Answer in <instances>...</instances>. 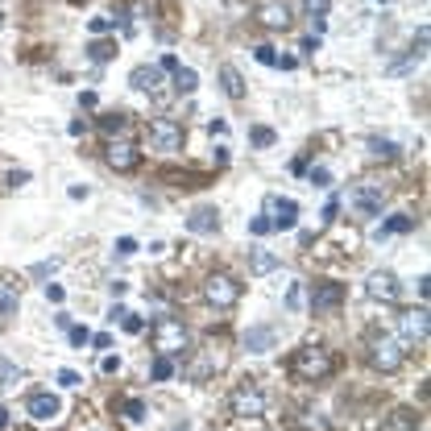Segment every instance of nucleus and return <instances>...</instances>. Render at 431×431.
I'll use <instances>...</instances> for the list:
<instances>
[{"label": "nucleus", "mask_w": 431, "mask_h": 431, "mask_svg": "<svg viewBox=\"0 0 431 431\" xmlns=\"http://www.w3.org/2000/svg\"><path fill=\"white\" fill-rule=\"evenodd\" d=\"M66 332H71V345H75V349H83V345H91V332H87V328H79V324H71Z\"/></svg>", "instance_id": "32"}, {"label": "nucleus", "mask_w": 431, "mask_h": 431, "mask_svg": "<svg viewBox=\"0 0 431 431\" xmlns=\"http://www.w3.org/2000/svg\"><path fill=\"white\" fill-rule=\"evenodd\" d=\"M46 299H50V303H62V299H66V291H62L58 282H46Z\"/></svg>", "instance_id": "41"}, {"label": "nucleus", "mask_w": 431, "mask_h": 431, "mask_svg": "<svg viewBox=\"0 0 431 431\" xmlns=\"http://www.w3.org/2000/svg\"><path fill=\"white\" fill-rule=\"evenodd\" d=\"M299 428L303 431H328V419H324L320 411H303V415H299Z\"/></svg>", "instance_id": "27"}, {"label": "nucleus", "mask_w": 431, "mask_h": 431, "mask_svg": "<svg viewBox=\"0 0 431 431\" xmlns=\"http://www.w3.org/2000/svg\"><path fill=\"white\" fill-rule=\"evenodd\" d=\"M369 154H374V158H394V145H390V141H378V137H374V141H369Z\"/></svg>", "instance_id": "33"}, {"label": "nucleus", "mask_w": 431, "mask_h": 431, "mask_svg": "<svg viewBox=\"0 0 431 431\" xmlns=\"http://www.w3.org/2000/svg\"><path fill=\"white\" fill-rule=\"evenodd\" d=\"M291 369H295V378H303V382H324V378L332 374V353H328L324 345H303V349H295Z\"/></svg>", "instance_id": "2"}, {"label": "nucleus", "mask_w": 431, "mask_h": 431, "mask_svg": "<svg viewBox=\"0 0 431 431\" xmlns=\"http://www.w3.org/2000/svg\"><path fill=\"white\" fill-rule=\"evenodd\" d=\"M108 291H112V295H116V299H120V295H125V291H129V282H120V278H116V282H108Z\"/></svg>", "instance_id": "51"}, {"label": "nucleus", "mask_w": 431, "mask_h": 431, "mask_svg": "<svg viewBox=\"0 0 431 431\" xmlns=\"http://www.w3.org/2000/svg\"><path fill=\"white\" fill-rule=\"evenodd\" d=\"M303 299H307L303 282H291V291H286V311H303Z\"/></svg>", "instance_id": "28"}, {"label": "nucleus", "mask_w": 431, "mask_h": 431, "mask_svg": "<svg viewBox=\"0 0 431 431\" xmlns=\"http://www.w3.org/2000/svg\"><path fill=\"white\" fill-rule=\"evenodd\" d=\"M112 54H116V42H104V37H95V42L87 46V58H91V62H108Z\"/></svg>", "instance_id": "22"}, {"label": "nucleus", "mask_w": 431, "mask_h": 431, "mask_svg": "<svg viewBox=\"0 0 431 431\" xmlns=\"http://www.w3.org/2000/svg\"><path fill=\"white\" fill-rule=\"evenodd\" d=\"M187 345H191V332H187L183 320H174V315L154 320V349H158L162 357H183Z\"/></svg>", "instance_id": "1"}, {"label": "nucleus", "mask_w": 431, "mask_h": 431, "mask_svg": "<svg viewBox=\"0 0 431 431\" xmlns=\"http://www.w3.org/2000/svg\"><path fill=\"white\" fill-rule=\"evenodd\" d=\"M187 228L199 232V237H208V232L220 228V212H216V208H195V212L187 216Z\"/></svg>", "instance_id": "16"}, {"label": "nucleus", "mask_w": 431, "mask_h": 431, "mask_svg": "<svg viewBox=\"0 0 431 431\" xmlns=\"http://www.w3.org/2000/svg\"><path fill=\"white\" fill-rule=\"evenodd\" d=\"M116 369H120V357H112V353H108V357L100 361V374H108V378H112Z\"/></svg>", "instance_id": "42"}, {"label": "nucleus", "mask_w": 431, "mask_h": 431, "mask_svg": "<svg viewBox=\"0 0 431 431\" xmlns=\"http://www.w3.org/2000/svg\"><path fill=\"white\" fill-rule=\"evenodd\" d=\"M311 183H315V187H332V170H328V166H315V170H311Z\"/></svg>", "instance_id": "38"}, {"label": "nucleus", "mask_w": 431, "mask_h": 431, "mask_svg": "<svg viewBox=\"0 0 431 431\" xmlns=\"http://www.w3.org/2000/svg\"><path fill=\"white\" fill-rule=\"evenodd\" d=\"M353 203H357L365 216H378V212H382V191H378V187H365V191L353 195Z\"/></svg>", "instance_id": "18"}, {"label": "nucleus", "mask_w": 431, "mask_h": 431, "mask_svg": "<svg viewBox=\"0 0 431 431\" xmlns=\"http://www.w3.org/2000/svg\"><path fill=\"white\" fill-rule=\"evenodd\" d=\"M12 311H17V282L0 278V315H12Z\"/></svg>", "instance_id": "20"}, {"label": "nucleus", "mask_w": 431, "mask_h": 431, "mask_svg": "<svg viewBox=\"0 0 431 431\" xmlns=\"http://www.w3.org/2000/svg\"><path fill=\"white\" fill-rule=\"evenodd\" d=\"M17 382H21V369H17L12 361H4V357H0V390H12Z\"/></svg>", "instance_id": "26"}, {"label": "nucleus", "mask_w": 431, "mask_h": 431, "mask_svg": "<svg viewBox=\"0 0 431 431\" xmlns=\"http://www.w3.org/2000/svg\"><path fill=\"white\" fill-rule=\"evenodd\" d=\"M398 328H403V340H407V345H423L428 332H431V311H428V307L407 311V315L398 320Z\"/></svg>", "instance_id": "9"}, {"label": "nucleus", "mask_w": 431, "mask_h": 431, "mask_svg": "<svg viewBox=\"0 0 431 431\" xmlns=\"http://www.w3.org/2000/svg\"><path fill=\"white\" fill-rule=\"evenodd\" d=\"M174 431H191V428H187V423H178V428H174Z\"/></svg>", "instance_id": "53"}, {"label": "nucleus", "mask_w": 431, "mask_h": 431, "mask_svg": "<svg viewBox=\"0 0 431 431\" xmlns=\"http://www.w3.org/2000/svg\"><path fill=\"white\" fill-rule=\"evenodd\" d=\"M274 345H278V328H270V324H253L245 332V349L249 353H270Z\"/></svg>", "instance_id": "13"}, {"label": "nucleus", "mask_w": 431, "mask_h": 431, "mask_svg": "<svg viewBox=\"0 0 431 431\" xmlns=\"http://www.w3.org/2000/svg\"><path fill=\"white\" fill-rule=\"evenodd\" d=\"M253 54H257V62H266V66H278V54H274V46H257Z\"/></svg>", "instance_id": "37"}, {"label": "nucleus", "mask_w": 431, "mask_h": 431, "mask_svg": "<svg viewBox=\"0 0 431 431\" xmlns=\"http://www.w3.org/2000/svg\"><path fill=\"white\" fill-rule=\"evenodd\" d=\"M249 232H253V237H266V232H274V224H270L266 216H253V220H249Z\"/></svg>", "instance_id": "34"}, {"label": "nucleus", "mask_w": 431, "mask_h": 431, "mask_svg": "<svg viewBox=\"0 0 431 431\" xmlns=\"http://www.w3.org/2000/svg\"><path fill=\"white\" fill-rule=\"evenodd\" d=\"M174 87H178V91H187V95H191V91H195V87H199V75H195V71H191V66H178V71H174Z\"/></svg>", "instance_id": "25"}, {"label": "nucleus", "mask_w": 431, "mask_h": 431, "mask_svg": "<svg viewBox=\"0 0 431 431\" xmlns=\"http://www.w3.org/2000/svg\"><path fill=\"white\" fill-rule=\"evenodd\" d=\"M79 382H83V378H79L75 369H58V386H66V390H75Z\"/></svg>", "instance_id": "39"}, {"label": "nucleus", "mask_w": 431, "mask_h": 431, "mask_svg": "<svg viewBox=\"0 0 431 431\" xmlns=\"http://www.w3.org/2000/svg\"><path fill=\"white\" fill-rule=\"evenodd\" d=\"M336 212H340V199H332V203L324 208V224H332V220H336Z\"/></svg>", "instance_id": "48"}, {"label": "nucleus", "mask_w": 431, "mask_h": 431, "mask_svg": "<svg viewBox=\"0 0 431 431\" xmlns=\"http://www.w3.org/2000/svg\"><path fill=\"white\" fill-rule=\"evenodd\" d=\"M104 158H108V166H112V170H120V174H125V170H137L141 149H137L133 141H108V154H104Z\"/></svg>", "instance_id": "11"}, {"label": "nucleus", "mask_w": 431, "mask_h": 431, "mask_svg": "<svg viewBox=\"0 0 431 431\" xmlns=\"http://www.w3.org/2000/svg\"><path fill=\"white\" fill-rule=\"evenodd\" d=\"M149 378H154V382H170V378H174V361L158 353V357H154V365H149Z\"/></svg>", "instance_id": "23"}, {"label": "nucleus", "mask_w": 431, "mask_h": 431, "mask_svg": "<svg viewBox=\"0 0 431 431\" xmlns=\"http://www.w3.org/2000/svg\"><path fill=\"white\" fill-rule=\"evenodd\" d=\"M120 411H125V419H129V423H145V415H149V407H145L141 398H125V403H120Z\"/></svg>", "instance_id": "24"}, {"label": "nucleus", "mask_w": 431, "mask_h": 431, "mask_svg": "<svg viewBox=\"0 0 431 431\" xmlns=\"http://www.w3.org/2000/svg\"><path fill=\"white\" fill-rule=\"evenodd\" d=\"M91 345L104 353V349H112V336H108V332H100V336H91Z\"/></svg>", "instance_id": "49"}, {"label": "nucleus", "mask_w": 431, "mask_h": 431, "mask_svg": "<svg viewBox=\"0 0 431 431\" xmlns=\"http://www.w3.org/2000/svg\"><path fill=\"white\" fill-rule=\"evenodd\" d=\"M125 315H129V307H120V303H112V307H108V324H120Z\"/></svg>", "instance_id": "43"}, {"label": "nucleus", "mask_w": 431, "mask_h": 431, "mask_svg": "<svg viewBox=\"0 0 431 431\" xmlns=\"http://www.w3.org/2000/svg\"><path fill=\"white\" fill-rule=\"evenodd\" d=\"M0 29H4V12H0Z\"/></svg>", "instance_id": "54"}, {"label": "nucleus", "mask_w": 431, "mask_h": 431, "mask_svg": "<svg viewBox=\"0 0 431 431\" xmlns=\"http://www.w3.org/2000/svg\"><path fill=\"white\" fill-rule=\"evenodd\" d=\"M369 361H374V369H382V374H398L403 369V361H407V349H403V340H394V336H374L369 340Z\"/></svg>", "instance_id": "3"}, {"label": "nucleus", "mask_w": 431, "mask_h": 431, "mask_svg": "<svg viewBox=\"0 0 431 431\" xmlns=\"http://www.w3.org/2000/svg\"><path fill=\"white\" fill-rule=\"evenodd\" d=\"M220 87H224V95L228 100H245V79H241V71L237 66H220Z\"/></svg>", "instance_id": "17"}, {"label": "nucleus", "mask_w": 431, "mask_h": 431, "mask_svg": "<svg viewBox=\"0 0 431 431\" xmlns=\"http://www.w3.org/2000/svg\"><path fill=\"white\" fill-rule=\"evenodd\" d=\"M266 220L274 228H295L299 224V203L286 195H266Z\"/></svg>", "instance_id": "7"}, {"label": "nucleus", "mask_w": 431, "mask_h": 431, "mask_svg": "<svg viewBox=\"0 0 431 431\" xmlns=\"http://www.w3.org/2000/svg\"><path fill=\"white\" fill-rule=\"evenodd\" d=\"M158 66H162V71H170V75H174V71H178V58H174V54H162V62H158Z\"/></svg>", "instance_id": "47"}, {"label": "nucleus", "mask_w": 431, "mask_h": 431, "mask_svg": "<svg viewBox=\"0 0 431 431\" xmlns=\"http://www.w3.org/2000/svg\"><path fill=\"white\" fill-rule=\"evenodd\" d=\"M87 29H91V33L100 37V33H108V29H116V17H91V21H87Z\"/></svg>", "instance_id": "30"}, {"label": "nucleus", "mask_w": 431, "mask_h": 431, "mask_svg": "<svg viewBox=\"0 0 431 431\" xmlns=\"http://www.w3.org/2000/svg\"><path fill=\"white\" fill-rule=\"evenodd\" d=\"M112 249H116V257H133V253H137V241H133V237H120Z\"/></svg>", "instance_id": "35"}, {"label": "nucleus", "mask_w": 431, "mask_h": 431, "mask_svg": "<svg viewBox=\"0 0 431 431\" xmlns=\"http://www.w3.org/2000/svg\"><path fill=\"white\" fill-rule=\"evenodd\" d=\"M249 270H253V274H270V270H278V257H274V253H266V249H253Z\"/></svg>", "instance_id": "21"}, {"label": "nucleus", "mask_w": 431, "mask_h": 431, "mask_svg": "<svg viewBox=\"0 0 431 431\" xmlns=\"http://www.w3.org/2000/svg\"><path fill=\"white\" fill-rule=\"evenodd\" d=\"M249 141L266 149V145H274V129H266V125H257V129H249Z\"/></svg>", "instance_id": "29"}, {"label": "nucleus", "mask_w": 431, "mask_h": 431, "mask_svg": "<svg viewBox=\"0 0 431 431\" xmlns=\"http://www.w3.org/2000/svg\"><path fill=\"white\" fill-rule=\"evenodd\" d=\"M299 50H303V54H315V50H320V37H303Z\"/></svg>", "instance_id": "46"}, {"label": "nucleus", "mask_w": 431, "mask_h": 431, "mask_svg": "<svg viewBox=\"0 0 431 431\" xmlns=\"http://www.w3.org/2000/svg\"><path fill=\"white\" fill-rule=\"evenodd\" d=\"M266 394L253 386V382H241L237 390H232V398H228V411L237 415V419H257V415H266Z\"/></svg>", "instance_id": "5"}, {"label": "nucleus", "mask_w": 431, "mask_h": 431, "mask_svg": "<svg viewBox=\"0 0 431 431\" xmlns=\"http://www.w3.org/2000/svg\"><path fill=\"white\" fill-rule=\"evenodd\" d=\"M8 183H12V187H21V183H29V170H12V174H8Z\"/></svg>", "instance_id": "50"}, {"label": "nucleus", "mask_w": 431, "mask_h": 431, "mask_svg": "<svg viewBox=\"0 0 431 431\" xmlns=\"http://www.w3.org/2000/svg\"><path fill=\"white\" fill-rule=\"evenodd\" d=\"M303 8L311 12V21H320V17H328V0H303Z\"/></svg>", "instance_id": "36"}, {"label": "nucleus", "mask_w": 431, "mask_h": 431, "mask_svg": "<svg viewBox=\"0 0 431 431\" xmlns=\"http://www.w3.org/2000/svg\"><path fill=\"white\" fill-rule=\"evenodd\" d=\"M100 125H104V133H120V129H125L129 120H125V112H112V116H104Z\"/></svg>", "instance_id": "31"}, {"label": "nucleus", "mask_w": 431, "mask_h": 431, "mask_svg": "<svg viewBox=\"0 0 431 431\" xmlns=\"http://www.w3.org/2000/svg\"><path fill=\"white\" fill-rule=\"evenodd\" d=\"M365 295L378 299V303H394V299L403 295V282H398L390 270H374V274L365 278Z\"/></svg>", "instance_id": "8"}, {"label": "nucleus", "mask_w": 431, "mask_h": 431, "mask_svg": "<svg viewBox=\"0 0 431 431\" xmlns=\"http://www.w3.org/2000/svg\"><path fill=\"white\" fill-rule=\"evenodd\" d=\"M58 411H62V403H58L54 394H46V390L29 398V415H33V423H54Z\"/></svg>", "instance_id": "14"}, {"label": "nucleus", "mask_w": 431, "mask_h": 431, "mask_svg": "<svg viewBox=\"0 0 431 431\" xmlns=\"http://www.w3.org/2000/svg\"><path fill=\"white\" fill-rule=\"evenodd\" d=\"M257 21H262L266 29H286V25H291V8H286L282 0H266V4L257 8Z\"/></svg>", "instance_id": "15"}, {"label": "nucleus", "mask_w": 431, "mask_h": 431, "mask_svg": "<svg viewBox=\"0 0 431 431\" xmlns=\"http://www.w3.org/2000/svg\"><path fill=\"white\" fill-rule=\"evenodd\" d=\"M203 299H208L212 307L228 311V307H237V299H241V282H237L232 274H208V282H203Z\"/></svg>", "instance_id": "4"}, {"label": "nucleus", "mask_w": 431, "mask_h": 431, "mask_svg": "<svg viewBox=\"0 0 431 431\" xmlns=\"http://www.w3.org/2000/svg\"><path fill=\"white\" fill-rule=\"evenodd\" d=\"M54 270H58V262H37V266H33V274H37V278H46V274H54Z\"/></svg>", "instance_id": "44"}, {"label": "nucleus", "mask_w": 431, "mask_h": 431, "mask_svg": "<svg viewBox=\"0 0 431 431\" xmlns=\"http://www.w3.org/2000/svg\"><path fill=\"white\" fill-rule=\"evenodd\" d=\"M149 145L158 154H178L183 149V125L170 120V116H154L149 120Z\"/></svg>", "instance_id": "6"}, {"label": "nucleus", "mask_w": 431, "mask_h": 431, "mask_svg": "<svg viewBox=\"0 0 431 431\" xmlns=\"http://www.w3.org/2000/svg\"><path fill=\"white\" fill-rule=\"evenodd\" d=\"M120 324H125V332H141V328H145V324H141V320H137V315H133V311H129V315H125V320H120Z\"/></svg>", "instance_id": "45"}, {"label": "nucleus", "mask_w": 431, "mask_h": 431, "mask_svg": "<svg viewBox=\"0 0 431 431\" xmlns=\"http://www.w3.org/2000/svg\"><path fill=\"white\" fill-rule=\"evenodd\" d=\"M386 431H411V411H398L394 419H390V428Z\"/></svg>", "instance_id": "40"}, {"label": "nucleus", "mask_w": 431, "mask_h": 431, "mask_svg": "<svg viewBox=\"0 0 431 431\" xmlns=\"http://www.w3.org/2000/svg\"><path fill=\"white\" fill-rule=\"evenodd\" d=\"M411 228H415V220H411V216H390V220H382V228H378V241H382V237L411 232Z\"/></svg>", "instance_id": "19"}, {"label": "nucleus", "mask_w": 431, "mask_h": 431, "mask_svg": "<svg viewBox=\"0 0 431 431\" xmlns=\"http://www.w3.org/2000/svg\"><path fill=\"white\" fill-rule=\"evenodd\" d=\"M8 428V411H4V407H0V431Z\"/></svg>", "instance_id": "52"}, {"label": "nucleus", "mask_w": 431, "mask_h": 431, "mask_svg": "<svg viewBox=\"0 0 431 431\" xmlns=\"http://www.w3.org/2000/svg\"><path fill=\"white\" fill-rule=\"evenodd\" d=\"M340 303H345V286L340 282H315V291H311V311L315 315H332Z\"/></svg>", "instance_id": "10"}, {"label": "nucleus", "mask_w": 431, "mask_h": 431, "mask_svg": "<svg viewBox=\"0 0 431 431\" xmlns=\"http://www.w3.org/2000/svg\"><path fill=\"white\" fill-rule=\"evenodd\" d=\"M162 75H166V71H162L158 62H141V66H133V71H129V83H133L137 91L158 95V91H162Z\"/></svg>", "instance_id": "12"}]
</instances>
